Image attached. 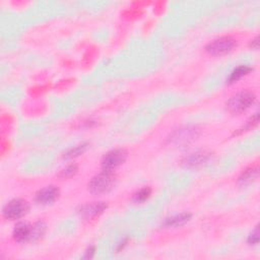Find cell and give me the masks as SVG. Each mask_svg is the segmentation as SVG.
<instances>
[{"instance_id": "cell-1", "label": "cell", "mask_w": 260, "mask_h": 260, "mask_svg": "<svg viewBox=\"0 0 260 260\" xmlns=\"http://www.w3.org/2000/svg\"><path fill=\"white\" fill-rule=\"evenodd\" d=\"M116 182L117 179L114 172L103 171L91 179L89 182V190L94 194H105L114 189Z\"/></svg>"}, {"instance_id": "cell-2", "label": "cell", "mask_w": 260, "mask_h": 260, "mask_svg": "<svg viewBox=\"0 0 260 260\" xmlns=\"http://www.w3.org/2000/svg\"><path fill=\"white\" fill-rule=\"evenodd\" d=\"M256 96L252 91H241L232 96L227 102V109L233 114H240L248 110L255 102Z\"/></svg>"}, {"instance_id": "cell-3", "label": "cell", "mask_w": 260, "mask_h": 260, "mask_svg": "<svg viewBox=\"0 0 260 260\" xmlns=\"http://www.w3.org/2000/svg\"><path fill=\"white\" fill-rule=\"evenodd\" d=\"M199 129L195 126H184L173 132L169 138L168 143L172 146H186L197 140L199 137Z\"/></svg>"}, {"instance_id": "cell-4", "label": "cell", "mask_w": 260, "mask_h": 260, "mask_svg": "<svg viewBox=\"0 0 260 260\" xmlns=\"http://www.w3.org/2000/svg\"><path fill=\"white\" fill-rule=\"evenodd\" d=\"M30 204L27 200L16 198L9 201L3 208L4 218L10 221L20 220L29 212Z\"/></svg>"}, {"instance_id": "cell-5", "label": "cell", "mask_w": 260, "mask_h": 260, "mask_svg": "<svg viewBox=\"0 0 260 260\" xmlns=\"http://www.w3.org/2000/svg\"><path fill=\"white\" fill-rule=\"evenodd\" d=\"M236 46L237 42L234 38L230 36H224L209 42L205 47V50L210 55L219 56L233 51Z\"/></svg>"}, {"instance_id": "cell-6", "label": "cell", "mask_w": 260, "mask_h": 260, "mask_svg": "<svg viewBox=\"0 0 260 260\" xmlns=\"http://www.w3.org/2000/svg\"><path fill=\"white\" fill-rule=\"evenodd\" d=\"M127 152L123 149H114L109 151L102 159L103 171L114 172L119 166H121L127 159Z\"/></svg>"}, {"instance_id": "cell-7", "label": "cell", "mask_w": 260, "mask_h": 260, "mask_svg": "<svg viewBox=\"0 0 260 260\" xmlns=\"http://www.w3.org/2000/svg\"><path fill=\"white\" fill-rule=\"evenodd\" d=\"M108 207L107 202L105 201H95V202H89L78 209V213L82 216L83 219L91 220L95 219L100 214H102Z\"/></svg>"}, {"instance_id": "cell-8", "label": "cell", "mask_w": 260, "mask_h": 260, "mask_svg": "<svg viewBox=\"0 0 260 260\" xmlns=\"http://www.w3.org/2000/svg\"><path fill=\"white\" fill-rule=\"evenodd\" d=\"M60 195V191L58 187L54 185L46 186L44 188L40 189L35 196V200L37 203L42 205H49L54 203Z\"/></svg>"}, {"instance_id": "cell-9", "label": "cell", "mask_w": 260, "mask_h": 260, "mask_svg": "<svg viewBox=\"0 0 260 260\" xmlns=\"http://www.w3.org/2000/svg\"><path fill=\"white\" fill-rule=\"evenodd\" d=\"M210 153H207L206 151H197L194 153H190L187 156H185L181 164L185 168H198L203 166L208 162L210 159Z\"/></svg>"}, {"instance_id": "cell-10", "label": "cell", "mask_w": 260, "mask_h": 260, "mask_svg": "<svg viewBox=\"0 0 260 260\" xmlns=\"http://www.w3.org/2000/svg\"><path fill=\"white\" fill-rule=\"evenodd\" d=\"M191 213L189 212H181L170 216V218L165 219L163 223V227L165 228H178L184 226L191 220Z\"/></svg>"}, {"instance_id": "cell-11", "label": "cell", "mask_w": 260, "mask_h": 260, "mask_svg": "<svg viewBox=\"0 0 260 260\" xmlns=\"http://www.w3.org/2000/svg\"><path fill=\"white\" fill-rule=\"evenodd\" d=\"M31 234H32V226L22 222L16 225L13 232V237L15 241L19 243H23V242L31 241Z\"/></svg>"}, {"instance_id": "cell-12", "label": "cell", "mask_w": 260, "mask_h": 260, "mask_svg": "<svg viewBox=\"0 0 260 260\" xmlns=\"http://www.w3.org/2000/svg\"><path fill=\"white\" fill-rule=\"evenodd\" d=\"M258 174H259V169L257 166H253V167H250L248 169H246L241 176L239 177L238 179V182L240 185L242 186H246V185H249L251 184L252 182H254L257 177H258Z\"/></svg>"}, {"instance_id": "cell-13", "label": "cell", "mask_w": 260, "mask_h": 260, "mask_svg": "<svg viewBox=\"0 0 260 260\" xmlns=\"http://www.w3.org/2000/svg\"><path fill=\"white\" fill-rule=\"evenodd\" d=\"M252 70V68L250 66H247V65H241V66H238L237 68H235L229 78H228V82L229 83H234L236 82L237 80H239L240 78H242L243 76H245L246 74H248L250 71Z\"/></svg>"}, {"instance_id": "cell-14", "label": "cell", "mask_w": 260, "mask_h": 260, "mask_svg": "<svg viewBox=\"0 0 260 260\" xmlns=\"http://www.w3.org/2000/svg\"><path fill=\"white\" fill-rule=\"evenodd\" d=\"M46 232V225L44 222L39 221L32 226V234H31V241H38Z\"/></svg>"}, {"instance_id": "cell-15", "label": "cell", "mask_w": 260, "mask_h": 260, "mask_svg": "<svg viewBox=\"0 0 260 260\" xmlns=\"http://www.w3.org/2000/svg\"><path fill=\"white\" fill-rule=\"evenodd\" d=\"M151 194H152V189L150 187H144L134 194L133 201L135 203H144L150 198Z\"/></svg>"}, {"instance_id": "cell-16", "label": "cell", "mask_w": 260, "mask_h": 260, "mask_svg": "<svg viewBox=\"0 0 260 260\" xmlns=\"http://www.w3.org/2000/svg\"><path fill=\"white\" fill-rule=\"evenodd\" d=\"M76 173H77V166L75 164H72V165H68L67 167L62 169L58 174V176L62 179H68V178L73 177Z\"/></svg>"}, {"instance_id": "cell-17", "label": "cell", "mask_w": 260, "mask_h": 260, "mask_svg": "<svg viewBox=\"0 0 260 260\" xmlns=\"http://www.w3.org/2000/svg\"><path fill=\"white\" fill-rule=\"evenodd\" d=\"M85 150H86V145H85V144H81V145H79V146H76V147H74V148L68 150V151L65 153L64 157H65L66 159L76 158V157L80 156L81 154H83Z\"/></svg>"}, {"instance_id": "cell-18", "label": "cell", "mask_w": 260, "mask_h": 260, "mask_svg": "<svg viewBox=\"0 0 260 260\" xmlns=\"http://www.w3.org/2000/svg\"><path fill=\"white\" fill-rule=\"evenodd\" d=\"M248 244L250 245H257L259 243V229L258 226L254 229V231L249 235L248 240H247Z\"/></svg>"}, {"instance_id": "cell-19", "label": "cell", "mask_w": 260, "mask_h": 260, "mask_svg": "<svg viewBox=\"0 0 260 260\" xmlns=\"http://www.w3.org/2000/svg\"><path fill=\"white\" fill-rule=\"evenodd\" d=\"M94 254H95V247L94 246H92V247H90L88 250L85 251V253H84V258H93V256H94Z\"/></svg>"}, {"instance_id": "cell-20", "label": "cell", "mask_w": 260, "mask_h": 260, "mask_svg": "<svg viewBox=\"0 0 260 260\" xmlns=\"http://www.w3.org/2000/svg\"><path fill=\"white\" fill-rule=\"evenodd\" d=\"M250 47L252 49H258V47H259V38H258V36L255 37L253 40H251Z\"/></svg>"}]
</instances>
